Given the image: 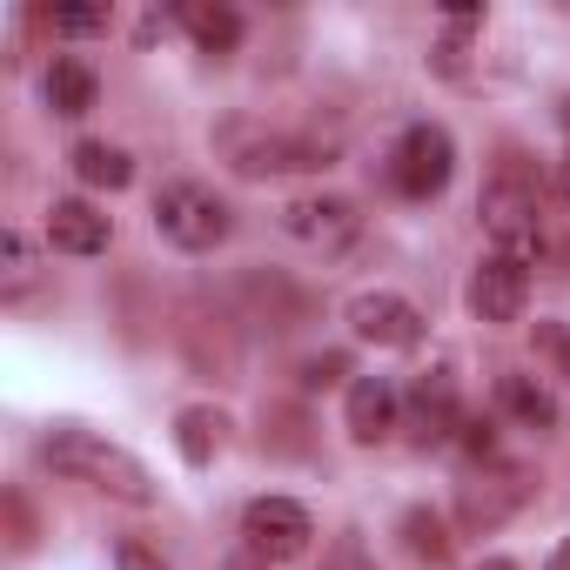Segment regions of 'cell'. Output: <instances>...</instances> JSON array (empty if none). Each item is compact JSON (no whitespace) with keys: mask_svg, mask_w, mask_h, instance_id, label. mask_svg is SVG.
Listing matches in <instances>:
<instances>
[{"mask_svg":"<svg viewBox=\"0 0 570 570\" xmlns=\"http://www.w3.org/2000/svg\"><path fill=\"white\" fill-rule=\"evenodd\" d=\"M350 330H356L363 343H376V350H416V343H423L416 303H403V296H390V289H363V296L350 303Z\"/></svg>","mask_w":570,"mask_h":570,"instance_id":"obj_11","label":"cell"},{"mask_svg":"<svg viewBox=\"0 0 570 570\" xmlns=\"http://www.w3.org/2000/svg\"><path fill=\"white\" fill-rule=\"evenodd\" d=\"M543 570H570V537H563V543L550 550V563H543Z\"/></svg>","mask_w":570,"mask_h":570,"instance_id":"obj_29","label":"cell"},{"mask_svg":"<svg viewBox=\"0 0 570 570\" xmlns=\"http://www.w3.org/2000/svg\"><path fill=\"white\" fill-rule=\"evenodd\" d=\"M222 570H268V563H262V557H255V550H235V557H228V563H222Z\"/></svg>","mask_w":570,"mask_h":570,"instance_id":"obj_28","label":"cell"},{"mask_svg":"<svg viewBox=\"0 0 570 570\" xmlns=\"http://www.w3.org/2000/svg\"><path fill=\"white\" fill-rule=\"evenodd\" d=\"M403 423L416 443H450L463 430V403H456V376L450 370H423L403 396Z\"/></svg>","mask_w":570,"mask_h":570,"instance_id":"obj_10","label":"cell"},{"mask_svg":"<svg viewBox=\"0 0 570 570\" xmlns=\"http://www.w3.org/2000/svg\"><path fill=\"white\" fill-rule=\"evenodd\" d=\"M456 443H463L470 456H483V463H490V456H497V423H490V416H463Z\"/></svg>","mask_w":570,"mask_h":570,"instance_id":"obj_25","label":"cell"},{"mask_svg":"<svg viewBox=\"0 0 570 570\" xmlns=\"http://www.w3.org/2000/svg\"><path fill=\"white\" fill-rule=\"evenodd\" d=\"M563 128H570V95H563Z\"/></svg>","mask_w":570,"mask_h":570,"instance_id":"obj_31","label":"cell"},{"mask_svg":"<svg viewBox=\"0 0 570 570\" xmlns=\"http://www.w3.org/2000/svg\"><path fill=\"white\" fill-rule=\"evenodd\" d=\"M470 316L476 323H517L523 316V303H530V262H517V255H483L476 268H470Z\"/></svg>","mask_w":570,"mask_h":570,"instance_id":"obj_9","label":"cell"},{"mask_svg":"<svg viewBox=\"0 0 570 570\" xmlns=\"http://www.w3.org/2000/svg\"><path fill=\"white\" fill-rule=\"evenodd\" d=\"M175 21L195 35L202 55H235V48H242V14L228 8V0H181Z\"/></svg>","mask_w":570,"mask_h":570,"instance_id":"obj_14","label":"cell"},{"mask_svg":"<svg viewBox=\"0 0 570 570\" xmlns=\"http://www.w3.org/2000/svg\"><path fill=\"white\" fill-rule=\"evenodd\" d=\"M282 235H296L303 248H323V255H343L363 235V215L350 195H296L282 202Z\"/></svg>","mask_w":570,"mask_h":570,"instance_id":"obj_8","label":"cell"},{"mask_svg":"<svg viewBox=\"0 0 570 570\" xmlns=\"http://www.w3.org/2000/svg\"><path fill=\"white\" fill-rule=\"evenodd\" d=\"M35 275H41L35 242H28L21 228H8V235H0V303H21V296L35 289Z\"/></svg>","mask_w":570,"mask_h":570,"instance_id":"obj_20","label":"cell"},{"mask_svg":"<svg viewBox=\"0 0 570 570\" xmlns=\"http://www.w3.org/2000/svg\"><path fill=\"white\" fill-rule=\"evenodd\" d=\"M41 95H48V108H55L61 121H81V115L101 101V81H95V68H88V61L61 55V61L48 68V81H41Z\"/></svg>","mask_w":570,"mask_h":570,"instance_id":"obj_15","label":"cell"},{"mask_svg":"<svg viewBox=\"0 0 570 570\" xmlns=\"http://www.w3.org/2000/svg\"><path fill=\"white\" fill-rule=\"evenodd\" d=\"M403 416V396L383 383V376H356L350 383V403H343V423H350V443H383Z\"/></svg>","mask_w":570,"mask_h":570,"instance_id":"obj_13","label":"cell"},{"mask_svg":"<svg viewBox=\"0 0 570 570\" xmlns=\"http://www.w3.org/2000/svg\"><path fill=\"white\" fill-rule=\"evenodd\" d=\"M228 228H235L228 202L215 188H202V181H168L155 195V235L168 248H181V255H208L215 242H228Z\"/></svg>","mask_w":570,"mask_h":570,"instance_id":"obj_4","label":"cell"},{"mask_svg":"<svg viewBox=\"0 0 570 570\" xmlns=\"http://www.w3.org/2000/svg\"><path fill=\"white\" fill-rule=\"evenodd\" d=\"M262 423H275V450H282V456H303V450H309V436H303V416H296V410H268Z\"/></svg>","mask_w":570,"mask_h":570,"instance_id":"obj_24","label":"cell"},{"mask_svg":"<svg viewBox=\"0 0 570 570\" xmlns=\"http://www.w3.org/2000/svg\"><path fill=\"white\" fill-rule=\"evenodd\" d=\"M390 175H396V188H403L410 202H436V195L450 188V175H456V141H450V128L410 121L403 141H396V155H390Z\"/></svg>","mask_w":570,"mask_h":570,"instance_id":"obj_5","label":"cell"},{"mask_svg":"<svg viewBox=\"0 0 570 570\" xmlns=\"http://www.w3.org/2000/svg\"><path fill=\"white\" fill-rule=\"evenodd\" d=\"M215 148H222L228 168L248 175V181L289 175V168H330V161H336V135H268V128H255V121L215 128Z\"/></svg>","mask_w":570,"mask_h":570,"instance_id":"obj_3","label":"cell"},{"mask_svg":"<svg viewBox=\"0 0 570 570\" xmlns=\"http://www.w3.org/2000/svg\"><path fill=\"white\" fill-rule=\"evenodd\" d=\"M343 376H350V356H343V350H323V356L303 363V390H330V383H343Z\"/></svg>","mask_w":570,"mask_h":570,"instance_id":"obj_22","label":"cell"},{"mask_svg":"<svg viewBox=\"0 0 570 570\" xmlns=\"http://www.w3.org/2000/svg\"><path fill=\"white\" fill-rule=\"evenodd\" d=\"M48 28H55V35H101V28H108V8H55Z\"/></svg>","mask_w":570,"mask_h":570,"instance_id":"obj_21","label":"cell"},{"mask_svg":"<svg viewBox=\"0 0 570 570\" xmlns=\"http://www.w3.org/2000/svg\"><path fill=\"white\" fill-rule=\"evenodd\" d=\"M323 570H376V557L363 550V537H356V530H343V537L330 543V557H323Z\"/></svg>","mask_w":570,"mask_h":570,"instance_id":"obj_23","label":"cell"},{"mask_svg":"<svg viewBox=\"0 0 570 570\" xmlns=\"http://www.w3.org/2000/svg\"><path fill=\"white\" fill-rule=\"evenodd\" d=\"M476 570H517V563H510V557H483Z\"/></svg>","mask_w":570,"mask_h":570,"instance_id":"obj_30","label":"cell"},{"mask_svg":"<svg viewBox=\"0 0 570 570\" xmlns=\"http://www.w3.org/2000/svg\"><path fill=\"white\" fill-rule=\"evenodd\" d=\"M497 403H503V416H517V423H523V430H537V436H550V430H557V396L543 390V376H523V370L497 376Z\"/></svg>","mask_w":570,"mask_h":570,"instance_id":"obj_16","label":"cell"},{"mask_svg":"<svg viewBox=\"0 0 570 570\" xmlns=\"http://www.w3.org/2000/svg\"><path fill=\"white\" fill-rule=\"evenodd\" d=\"M228 443V416L222 410H208V403H188L181 416H175V450H181V463H215V450Z\"/></svg>","mask_w":570,"mask_h":570,"instance_id":"obj_18","label":"cell"},{"mask_svg":"<svg viewBox=\"0 0 570 570\" xmlns=\"http://www.w3.org/2000/svg\"><path fill=\"white\" fill-rule=\"evenodd\" d=\"M48 242H55L61 255H101V248L115 242V222H108L95 202H81V195H61V202L48 208Z\"/></svg>","mask_w":570,"mask_h":570,"instance_id":"obj_12","label":"cell"},{"mask_svg":"<svg viewBox=\"0 0 570 570\" xmlns=\"http://www.w3.org/2000/svg\"><path fill=\"white\" fill-rule=\"evenodd\" d=\"M309 537H316V523H309V510H303L296 497H255V503L242 510V543H248L262 563L303 557Z\"/></svg>","mask_w":570,"mask_h":570,"instance_id":"obj_7","label":"cell"},{"mask_svg":"<svg viewBox=\"0 0 570 570\" xmlns=\"http://www.w3.org/2000/svg\"><path fill=\"white\" fill-rule=\"evenodd\" d=\"M41 463H48L55 476H75V483L115 497V503H135V510L155 503V476H148L121 443H101L95 430H55V436H41Z\"/></svg>","mask_w":570,"mask_h":570,"instance_id":"obj_2","label":"cell"},{"mask_svg":"<svg viewBox=\"0 0 570 570\" xmlns=\"http://www.w3.org/2000/svg\"><path fill=\"white\" fill-rule=\"evenodd\" d=\"M8 523H14V550H35V517H28L21 490H8Z\"/></svg>","mask_w":570,"mask_h":570,"instance_id":"obj_27","label":"cell"},{"mask_svg":"<svg viewBox=\"0 0 570 570\" xmlns=\"http://www.w3.org/2000/svg\"><path fill=\"white\" fill-rule=\"evenodd\" d=\"M115 570H168V563H161V550H148V543L128 537V543H115Z\"/></svg>","mask_w":570,"mask_h":570,"instance_id":"obj_26","label":"cell"},{"mask_svg":"<svg viewBox=\"0 0 570 570\" xmlns=\"http://www.w3.org/2000/svg\"><path fill=\"white\" fill-rule=\"evenodd\" d=\"M403 550H410L423 570H450V563H456V537H450V523H443L430 503H410V510H403Z\"/></svg>","mask_w":570,"mask_h":570,"instance_id":"obj_17","label":"cell"},{"mask_svg":"<svg viewBox=\"0 0 570 570\" xmlns=\"http://www.w3.org/2000/svg\"><path fill=\"white\" fill-rule=\"evenodd\" d=\"M530 470L523 463H483L470 483H456V523L470 530V537H483V530H497V523H510L523 503H530Z\"/></svg>","mask_w":570,"mask_h":570,"instance_id":"obj_6","label":"cell"},{"mask_svg":"<svg viewBox=\"0 0 570 570\" xmlns=\"http://www.w3.org/2000/svg\"><path fill=\"white\" fill-rule=\"evenodd\" d=\"M75 175L88 181V188H128L135 181V155L128 148H115V141H75Z\"/></svg>","mask_w":570,"mask_h":570,"instance_id":"obj_19","label":"cell"},{"mask_svg":"<svg viewBox=\"0 0 570 570\" xmlns=\"http://www.w3.org/2000/svg\"><path fill=\"white\" fill-rule=\"evenodd\" d=\"M476 215H483L490 242H497L503 255H517V262H530V255H543V248H550V235H543V228H550V195H543V175H537V168H523V155H517V148H503L497 175L483 181Z\"/></svg>","mask_w":570,"mask_h":570,"instance_id":"obj_1","label":"cell"}]
</instances>
